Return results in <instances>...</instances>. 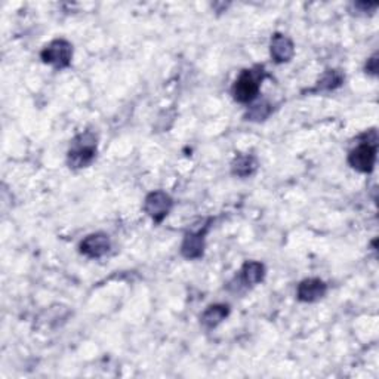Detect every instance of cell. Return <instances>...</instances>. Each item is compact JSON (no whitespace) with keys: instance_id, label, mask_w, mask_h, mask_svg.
I'll use <instances>...</instances> for the list:
<instances>
[{"instance_id":"6da1fadb","label":"cell","mask_w":379,"mask_h":379,"mask_svg":"<svg viewBox=\"0 0 379 379\" xmlns=\"http://www.w3.org/2000/svg\"><path fill=\"white\" fill-rule=\"evenodd\" d=\"M96 156V136L92 132H85L77 135L72 147L68 150L67 161L70 167L82 169L91 165Z\"/></svg>"},{"instance_id":"7a4b0ae2","label":"cell","mask_w":379,"mask_h":379,"mask_svg":"<svg viewBox=\"0 0 379 379\" xmlns=\"http://www.w3.org/2000/svg\"><path fill=\"white\" fill-rule=\"evenodd\" d=\"M264 76L263 68L243 70L233 85V96L236 101L240 104L252 103L259 94V86H261Z\"/></svg>"},{"instance_id":"3957f363","label":"cell","mask_w":379,"mask_h":379,"mask_svg":"<svg viewBox=\"0 0 379 379\" xmlns=\"http://www.w3.org/2000/svg\"><path fill=\"white\" fill-rule=\"evenodd\" d=\"M376 152H378V139H369L358 144L354 150L348 154V163L358 172L369 174L373 171L376 162Z\"/></svg>"},{"instance_id":"277c9868","label":"cell","mask_w":379,"mask_h":379,"mask_svg":"<svg viewBox=\"0 0 379 379\" xmlns=\"http://www.w3.org/2000/svg\"><path fill=\"white\" fill-rule=\"evenodd\" d=\"M41 57L43 59V63L52 65L57 70L67 68L72 64L73 46L70 42L64 41V39H57V41L43 48Z\"/></svg>"},{"instance_id":"5b68a950","label":"cell","mask_w":379,"mask_h":379,"mask_svg":"<svg viewBox=\"0 0 379 379\" xmlns=\"http://www.w3.org/2000/svg\"><path fill=\"white\" fill-rule=\"evenodd\" d=\"M172 206H174L172 197L165 192H161V190H158V192L150 193L144 201L145 214L157 224L162 223L167 216V214L171 212Z\"/></svg>"},{"instance_id":"8992f818","label":"cell","mask_w":379,"mask_h":379,"mask_svg":"<svg viewBox=\"0 0 379 379\" xmlns=\"http://www.w3.org/2000/svg\"><path fill=\"white\" fill-rule=\"evenodd\" d=\"M110 247H112V242H110V237L107 234L94 233L83 238L81 243V252L88 258L98 259L107 255Z\"/></svg>"},{"instance_id":"52a82bcc","label":"cell","mask_w":379,"mask_h":379,"mask_svg":"<svg viewBox=\"0 0 379 379\" xmlns=\"http://www.w3.org/2000/svg\"><path fill=\"white\" fill-rule=\"evenodd\" d=\"M327 292V285L320 278H305L298 285L296 296L303 303H316Z\"/></svg>"},{"instance_id":"ba28073f","label":"cell","mask_w":379,"mask_h":379,"mask_svg":"<svg viewBox=\"0 0 379 379\" xmlns=\"http://www.w3.org/2000/svg\"><path fill=\"white\" fill-rule=\"evenodd\" d=\"M270 52L277 64L289 63L294 58V54H295L294 42L287 36H285L282 33H276L272 37Z\"/></svg>"},{"instance_id":"9c48e42d","label":"cell","mask_w":379,"mask_h":379,"mask_svg":"<svg viewBox=\"0 0 379 379\" xmlns=\"http://www.w3.org/2000/svg\"><path fill=\"white\" fill-rule=\"evenodd\" d=\"M205 234H206V230L185 234L183 246H181V254L187 259H198L203 256Z\"/></svg>"},{"instance_id":"30bf717a","label":"cell","mask_w":379,"mask_h":379,"mask_svg":"<svg viewBox=\"0 0 379 379\" xmlns=\"http://www.w3.org/2000/svg\"><path fill=\"white\" fill-rule=\"evenodd\" d=\"M228 313H230V308L224 304H215L207 307L205 313L201 317V322L206 329H214L223 320H225Z\"/></svg>"},{"instance_id":"8fae6325","label":"cell","mask_w":379,"mask_h":379,"mask_svg":"<svg viewBox=\"0 0 379 379\" xmlns=\"http://www.w3.org/2000/svg\"><path fill=\"white\" fill-rule=\"evenodd\" d=\"M264 276H265V268L261 263L247 261L240 272V280L246 286H255L259 282H263Z\"/></svg>"},{"instance_id":"7c38bea8","label":"cell","mask_w":379,"mask_h":379,"mask_svg":"<svg viewBox=\"0 0 379 379\" xmlns=\"http://www.w3.org/2000/svg\"><path fill=\"white\" fill-rule=\"evenodd\" d=\"M344 83V74L339 70H327L323 73V76L318 79L316 88L313 92H329L334 89L339 88Z\"/></svg>"},{"instance_id":"4fadbf2b","label":"cell","mask_w":379,"mask_h":379,"mask_svg":"<svg viewBox=\"0 0 379 379\" xmlns=\"http://www.w3.org/2000/svg\"><path fill=\"white\" fill-rule=\"evenodd\" d=\"M256 169H258V162H256V158L251 154H243V156L236 157L233 162V166H232L233 174L236 176H240V178L254 175Z\"/></svg>"},{"instance_id":"5bb4252c","label":"cell","mask_w":379,"mask_h":379,"mask_svg":"<svg viewBox=\"0 0 379 379\" xmlns=\"http://www.w3.org/2000/svg\"><path fill=\"white\" fill-rule=\"evenodd\" d=\"M272 113V105L267 104V103H259L256 105H254L251 108V112H247L246 117L247 121H264V119H267L268 116H270Z\"/></svg>"},{"instance_id":"9a60e30c","label":"cell","mask_w":379,"mask_h":379,"mask_svg":"<svg viewBox=\"0 0 379 379\" xmlns=\"http://www.w3.org/2000/svg\"><path fill=\"white\" fill-rule=\"evenodd\" d=\"M378 55L375 54L372 58L367 59V64H366V73L372 74V76H376L378 74Z\"/></svg>"}]
</instances>
